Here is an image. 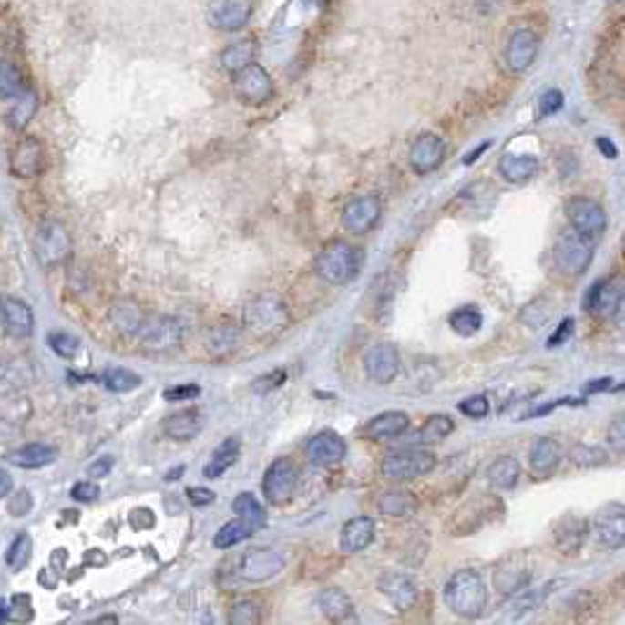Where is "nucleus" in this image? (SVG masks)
<instances>
[{"instance_id": "obj_1", "label": "nucleus", "mask_w": 625, "mask_h": 625, "mask_svg": "<svg viewBox=\"0 0 625 625\" xmlns=\"http://www.w3.org/2000/svg\"><path fill=\"white\" fill-rule=\"evenodd\" d=\"M487 586L482 576L473 569H461L446 580L445 604L456 616L477 619L487 609Z\"/></svg>"}, {"instance_id": "obj_2", "label": "nucleus", "mask_w": 625, "mask_h": 625, "mask_svg": "<svg viewBox=\"0 0 625 625\" xmlns=\"http://www.w3.org/2000/svg\"><path fill=\"white\" fill-rule=\"evenodd\" d=\"M360 271V254L346 241H332L315 257V273L330 285H346Z\"/></svg>"}, {"instance_id": "obj_3", "label": "nucleus", "mask_w": 625, "mask_h": 625, "mask_svg": "<svg viewBox=\"0 0 625 625\" xmlns=\"http://www.w3.org/2000/svg\"><path fill=\"white\" fill-rule=\"evenodd\" d=\"M290 323V311L278 296H259L245 308V327L254 336H273Z\"/></svg>"}, {"instance_id": "obj_4", "label": "nucleus", "mask_w": 625, "mask_h": 625, "mask_svg": "<svg viewBox=\"0 0 625 625\" xmlns=\"http://www.w3.org/2000/svg\"><path fill=\"white\" fill-rule=\"evenodd\" d=\"M435 464L437 458L433 452H425V449H405V452L391 454L388 458H384L381 475L388 477V480L409 482L428 475L430 470L435 468Z\"/></svg>"}, {"instance_id": "obj_5", "label": "nucleus", "mask_w": 625, "mask_h": 625, "mask_svg": "<svg viewBox=\"0 0 625 625\" xmlns=\"http://www.w3.org/2000/svg\"><path fill=\"white\" fill-rule=\"evenodd\" d=\"M137 339L149 351H172L184 339V324L169 315H151V318L141 320Z\"/></svg>"}, {"instance_id": "obj_6", "label": "nucleus", "mask_w": 625, "mask_h": 625, "mask_svg": "<svg viewBox=\"0 0 625 625\" xmlns=\"http://www.w3.org/2000/svg\"><path fill=\"white\" fill-rule=\"evenodd\" d=\"M592 261L590 238L580 235L579 231H564L555 245V263L562 273L583 275Z\"/></svg>"}, {"instance_id": "obj_7", "label": "nucleus", "mask_w": 625, "mask_h": 625, "mask_svg": "<svg viewBox=\"0 0 625 625\" xmlns=\"http://www.w3.org/2000/svg\"><path fill=\"white\" fill-rule=\"evenodd\" d=\"M285 555L273 548H251L238 559V579L245 583H263L271 580L285 569Z\"/></svg>"}, {"instance_id": "obj_8", "label": "nucleus", "mask_w": 625, "mask_h": 625, "mask_svg": "<svg viewBox=\"0 0 625 625\" xmlns=\"http://www.w3.org/2000/svg\"><path fill=\"white\" fill-rule=\"evenodd\" d=\"M34 250L36 259L43 266H56V263L67 261L71 254V235H68L67 226L59 221H45L36 231Z\"/></svg>"}, {"instance_id": "obj_9", "label": "nucleus", "mask_w": 625, "mask_h": 625, "mask_svg": "<svg viewBox=\"0 0 625 625\" xmlns=\"http://www.w3.org/2000/svg\"><path fill=\"white\" fill-rule=\"evenodd\" d=\"M251 0H210L207 5V22L223 34H235L250 24Z\"/></svg>"}, {"instance_id": "obj_10", "label": "nucleus", "mask_w": 625, "mask_h": 625, "mask_svg": "<svg viewBox=\"0 0 625 625\" xmlns=\"http://www.w3.org/2000/svg\"><path fill=\"white\" fill-rule=\"evenodd\" d=\"M299 482V470L290 458H275L263 475V497L273 506H282L292 498Z\"/></svg>"}, {"instance_id": "obj_11", "label": "nucleus", "mask_w": 625, "mask_h": 625, "mask_svg": "<svg viewBox=\"0 0 625 625\" xmlns=\"http://www.w3.org/2000/svg\"><path fill=\"white\" fill-rule=\"evenodd\" d=\"M235 89H238L242 101H247L251 107H259L273 97V80L261 64L251 62L235 73Z\"/></svg>"}, {"instance_id": "obj_12", "label": "nucleus", "mask_w": 625, "mask_h": 625, "mask_svg": "<svg viewBox=\"0 0 625 625\" xmlns=\"http://www.w3.org/2000/svg\"><path fill=\"white\" fill-rule=\"evenodd\" d=\"M567 219H569L571 229L586 238H598L607 229V212L599 202L590 200V198H574L567 202Z\"/></svg>"}, {"instance_id": "obj_13", "label": "nucleus", "mask_w": 625, "mask_h": 625, "mask_svg": "<svg viewBox=\"0 0 625 625\" xmlns=\"http://www.w3.org/2000/svg\"><path fill=\"white\" fill-rule=\"evenodd\" d=\"M381 217V198L369 193V196H357L343 207L341 223L343 229L353 235H364L374 229Z\"/></svg>"}, {"instance_id": "obj_14", "label": "nucleus", "mask_w": 625, "mask_h": 625, "mask_svg": "<svg viewBox=\"0 0 625 625\" xmlns=\"http://www.w3.org/2000/svg\"><path fill=\"white\" fill-rule=\"evenodd\" d=\"M364 372L374 384H391L400 374V353L393 343H376L364 353Z\"/></svg>"}, {"instance_id": "obj_15", "label": "nucleus", "mask_w": 625, "mask_h": 625, "mask_svg": "<svg viewBox=\"0 0 625 625\" xmlns=\"http://www.w3.org/2000/svg\"><path fill=\"white\" fill-rule=\"evenodd\" d=\"M595 538L609 550H620L625 543V508L620 503H609L595 517Z\"/></svg>"}, {"instance_id": "obj_16", "label": "nucleus", "mask_w": 625, "mask_h": 625, "mask_svg": "<svg viewBox=\"0 0 625 625\" xmlns=\"http://www.w3.org/2000/svg\"><path fill=\"white\" fill-rule=\"evenodd\" d=\"M445 151L446 146L442 137L433 132H424L414 139L412 149H409V165L416 174L435 172L442 165V160H445Z\"/></svg>"}, {"instance_id": "obj_17", "label": "nucleus", "mask_w": 625, "mask_h": 625, "mask_svg": "<svg viewBox=\"0 0 625 625\" xmlns=\"http://www.w3.org/2000/svg\"><path fill=\"white\" fill-rule=\"evenodd\" d=\"M0 324L12 339H26L34 332V311L17 296H0Z\"/></svg>"}, {"instance_id": "obj_18", "label": "nucleus", "mask_w": 625, "mask_h": 625, "mask_svg": "<svg viewBox=\"0 0 625 625\" xmlns=\"http://www.w3.org/2000/svg\"><path fill=\"white\" fill-rule=\"evenodd\" d=\"M529 580L531 567L525 555H508V558L498 562L497 571H494V586L503 595H515V592L529 586Z\"/></svg>"}, {"instance_id": "obj_19", "label": "nucleus", "mask_w": 625, "mask_h": 625, "mask_svg": "<svg viewBox=\"0 0 625 625\" xmlns=\"http://www.w3.org/2000/svg\"><path fill=\"white\" fill-rule=\"evenodd\" d=\"M45 151L36 137H26L19 141L10 153V169L19 179H34L43 172Z\"/></svg>"}, {"instance_id": "obj_20", "label": "nucleus", "mask_w": 625, "mask_h": 625, "mask_svg": "<svg viewBox=\"0 0 625 625\" xmlns=\"http://www.w3.org/2000/svg\"><path fill=\"white\" fill-rule=\"evenodd\" d=\"M538 55V38L529 28H517L506 43V64L513 73H525Z\"/></svg>"}, {"instance_id": "obj_21", "label": "nucleus", "mask_w": 625, "mask_h": 625, "mask_svg": "<svg viewBox=\"0 0 625 625\" xmlns=\"http://www.w3.org/2000/svg\"><path fill=\"white\" fill-rule=\"evenodd\" d=\"M36 381V372L31 360L24 355H12L0 360V393L10 395L19 393Z\"/></svg>"}, {"instance_id": "obj_22", "label": "nucleus", "mask_w": 625, "mask_h": 625, "mask_svg": "<svg viewBox=\"0 0 625 625\" xmlns=\"http://www.w3.org/2000/svg\"><path fill=\"white\" fill-rule=\"evenodd\" d=\"M374 536H376V525H374V519L372 517H364V515H360V517L348 519L346 525H343V529H341V536H339L341 553H346V555L363 553L364 548L372 546Z\"/></svg>"}, {"instance_id": "obj_23", "label": "nucleus", "mask_w": 625, "mask_h": 625, "mask_svg": "<svg viewBox=\"0 0 625 625\" xmlns=\"http://www.w3.org/2000/svg\"><path fill=\"white\" fill-rule=\"evenodd\" d=\"M306 456L315 466H334L346 458V442L332 430H324L308 442Z\"/></svg>"}, {"instance_id": "obj_24", "label": "nucleus", "mask_w": 625, "mask_h": 625, "mask_svg": "<svg viewBox=\"0 0 625 625\" xmlns=\"http://www.w3.org/2000/svg\"><path fill=\"white\" fill-rule=\"evenodd\" d=\"M379 588H381V592H384L385 598L391 599L393 607L400 609V611L414 607V604H416V599H419V588H416V583H414V580L409 579L407 574L388 571V574L381 576Z\"/></svg>"}, {"instance_id": "obj_25", "label": "nucleus", "mask_w": 625, "mask_h": 625, "mask_svg": "<svg viewBox=\"0 0 625 625\" xmlns=\"http://www.w3.org/2000/svg\"><path fill=\"white\" fill-rule=\"evenodd\" d=\"M620 306H623V287L619 280H602L592 287L586 299L588 311L598 312L602 318H611L620 311Z\"/></svg>"}, {"instance_id": "obj_26", "label": "nucleus", "mask_w": 625, "mask_h": 625, "mask_svg": "<svg viewBox=\"0 0 625 625\" xmlns=\"http://www.w3.org/2000/svg\"><path fill=\"white\" fill-rule=\"evenodd\" d=\"M555 546L562 550L564 555H576L586 541L588 534V522L579 515H564L555 525Z\"/></svg>"}, {"instance_id": "obj_27", "label": "nucleus", "mask_w": 625, "mask_h": 625, "mask_svg": "<svg viewBox=\"0 0 625 625\" xmlns=\"http://www.w3.org/2000/svg\"><path fill=\"white\" fill-rule=\"evenodd\" d=\"M538 168H541L538 158L529 153H506L498 160V172L510 184H527L538 174Z\"/></svg>"}, {"instance_id": "obj_28", "label": "nucleus", "mask_w": 625, "mask_h": 625, "mask_svg": "<svg viewBox=\"0 0 625 625\" xmlns=\"http://www.w3.org/2000/svg\"><path fill=\"white\" fill-rule=\"evenodd\" d=\"M202 430V416L198 409H184V412H177L172 416L165 419L162 424V433L169 437V440L177 442H189L196 435H200Z\"/></svg>"}, {"instance_id": "obj_29", "label": "nucleus", "mask_w": 625, "mask_h": 625, "mask_svg": "<svg viewBox=\"0 0 625 625\" xmlns=\"http://www.w3.org/2000/svg\"><path fill=\"white\" fill-rule=\"evenodd\" d=\"M5 458L19 468H45V466L55 464L56 449L52 445H45V442H31V445L7 452Z\"/></svg>"}, {"instance_id": "obj_30", "label": "nucleus", "mask_w": 625, "mask_h": 625, "mask_svg": "<svg viewBox=\"0 0 625 625\" xmlns=\"http://www.w3.org/2000/svg\"><path fill=\"white\" fill-rule=\"evenodd\" d=\"M559 461H562V449H559V445L553 437H538L534 442L529 452V466L536 475L546 477V475H550L558 468Z\"/></svg>"}, {"instance_id": "obj_31", "label": "nucleus", "mask_w": 625, "mask_h": 625, "mask_svg": "<svg viewBox=\"0 0 625 625\" xmlns=\"http://www.w3.org/2000/svg\"><path fill=\"white\" fill-rule=\"evenodd\" d=\"M409 428V416L405 412H384L367 424V433L372 440H393L400 437Z\"/></svg>"}, {"instance_id": "obj_32", "label": "nucleus", "mask_w": 625, "mask_h": 625, "mask_svg": "<svg viewBox=\"0 0 625 625\" xmlns=\"http://www.w3.org/2000/svg\"><path fill=\"white\" fill-rule=\"evenodd\" d=\"M238 456H241V440H238V437H226V440L214 449L210 464L202 468V475H205L207 480H219V477L238 461Z\"/></svg>"}, {"instance_id": "obj_33", "label": "nucleus", "mask_w": 625, "mask_h": 625, "mask_svg": "<svg viewBox=\"0 0 625 625\" xmlns=\"http://www.w3.org/2000/svg\"><path fill=\"white\" fill-rule=\"evenodd\" d=\"M318 609L330 620H348L353 619V611H355L353 599L348 598L346 592L339 590V588H324V590H320Z\"/></svg>"}, {"instance_id": "obj_34", "label": "nucleus", "mask_w": 625, "mask_h": 625, "mask_svg": "<svg viewBox=\"0 0 625 625\" xmlns=\"http://www.w3.org/2000/svg\"><path fill=\"white\" fill-rule=\"evenodd\" d=\"M376 508H379L384 515H388V517L400 519V517H409V515L416 513L419 503H416L414 494H409V491L388 489L379 497V501H376Z\"/></svg>"}, {"instance_id": "obj_35", "label": "nucleus", "mask_w": 625, "mask_h": 625, "mask_svg": "<svg viewBox=\"0 0 625 625\" xmlns=\"http://www.w3.org/2000/svg\"><path fill=\"white\" fill-rule=\"evenodd\" d=\"M257 40L251 38H245V40H238V43L229 45L226 50L221 52V67L226 68L229 73H238L241 68H245L247 64L254 62V56H257Z\"/></svg>"}, {"instance_id": "obj_36", "label": "nucleus", "mask_w": 625, "mask_h": 625, "mask_svg": "<svg viewBox=\"0 0 625 625\" xmlns=\"http://www.w3.org/2000/svg\"><path fill=\"white\" fill-rule=\"evenodd\" d=\"M487 480L494 489H513L519 482V461L515 456H501L487 470Z\"/></svg>"}, {"instance_id": "obj_37", "label": "nucleus", "mask_w": 625, "mask_h": 625, "mask_svg": "<svg viewBox=\"0 0 625 625\" xmlns=\"http://www.w3.org/2000/svg\"><path fill=\"white\" fill-rule=\"evenodd\" d=\"M254 534H257V529H254L247 519L235 517L231 519V522H226V525L214 534V548H219V550H229V548L247 541V538Z\"/></svg>"}, {"instance_id": "obj_38", "label": "nucleus", "mask_w": 625, "mask_h": 625, "mask_svg": "<svg viewBox=\"0 0 625 625\" xmlns=\"http://www.w3.org/2000/svg\"><path fill=\"white\" fill-rule=\"evenodd\" d=\"M36 111H38V92L26 87L22 95L17 97L15 107L7 111V125H10L12 129H24L31 123V118L36 116Z\"/></svg>"}, {"instance_id": "obj_39", "label": "nucleus", "mask_w": 625, "mask_h": 625, "mask_svg": "<svg viewBox=\"0 0 625 625\" xmlns=\"http://www.w3.org/2000/svg\"><path fill=\"white\" fill-rule=\"evenodd\" d=\"M233 513L238 515V517L247 519V522H250V525L257 531L263 529L268 522L266 510H263V506L257 501V497H254L251 491H241V494L235 497Z\"/></svg>"}, {"instance_id": "obj_40", "label": "nucleus", "mask_w": 625, "mask_h": 625, "mask_svg": "<svg viewBox=\"0 0 625 625\" xmlns=\"http://www.w3.org/2000/svg\"><path fill=\"white\" fill-rule=\"evenodd\" d=\"M26 89L19 67L5 56H0V99H17Z\"/></svg>"}, {"instance_id": "obj_41", "label": "nucleus", "mask_w": 625, "mask_h": 625, "mask_svg": "<svg viewBox=\"0 0 625 625\" xmlns=\"http://www.w3.org/2000/svg\"><path fill=\"white\" fill-rule=\"evenodd\" d=\"M101 384L107 385L111 393H129L139 388L141 376L134 374L132 369L108 367L104 369V374H101Z\"/></svg>"}, {"instance_id": "obj_42", "label": "nucleus", "mask_w": 625, "mask_h": 625, "mask_svg": "<svg viewBox=\"0 0 625 625\" xmlns=\"http://www.w3.org/2000/svg\"><path fill=\"white\" fill-rule=\"evenodd\" d=\"M454 430V421L446 414H433L428 421L416 433V442L419 445H433V442H442Z\"/></svg>"}, {"instance_id": "obj_43", "label": "nucleus", "mask_w": 625, "mask_h": 625, "mask_svg": "<svg viewBox=\"0 0 625 625\" xmlns=\"http://www.w3.org/2000/svg\"><path fill=\"white\" fill-rule=\"evenodd\" d=\"M548 592H550V583L543 588H534V590H525V588H522L519 592H515L517 598L510 604V619H519V616L534 611L536 607H541L543 599L548 598Z\"/></svg>"}, {"instance_id": "obj_44", "label": "nucleus", "mask_w": 625, "mask_h": 625, "mask_svg": "<svg viewBox=\"0 0 625 625\" xmlns=\"http://www.w3.org/2000/svg\"><path fill=\"white\" fill-rule=\"evenodd\" d=\"M449 327L461 336H473L482 330V312L473 306L458 308L449 315Z\"/></svg>"}, {"instance_id": "obj_45", "label": "nucleus", "mask_w": 625, "mask_h": 625, "mask_svg": "<svg viewBox=\"0 0 625 625\" xmlns=\"http://www.w3.org/2000/svg\"><path fill=\"white\" fill-rule=\"evenodd\" d=\"M241 343V332L233 330V327H221V330H214L207 334V351L212 353L214 357H223L233 353Z\"/></svg>"}, {"instance_id": "obj_46", "label": "nucleus", "mask_w": 625, "mask_h": 625, "mask_svg": "<svg viewBox=\"0 0 625 625\" xmlns=\"http://www.w3.org/2000/svg\"><path fill=\"white\" fill-rule=\"evenodd\" d=\"M31 553H34V541H31V536H28L26 531H22V534L12 541V546L7 548V567L15 571L24 569V567L31 562Z\"/></svg>"}, {"instance_id": "obj_47", "label": "nucleus", "mask_w": 625, "mask_h": 625, "mask_svg": "<svg viewBox=\"0 0 625 625\" xmlns=\"http://www.w3.org/2000/svg\"><path fill=\"white\" fill-rule=\"evenodd\" d=\"M111 318H113V323L118 324V330L132 332V334H137L141 320H144L141 318L139 308H137V303H132V302L116 303V308H113V312H111Z\"/></svg>"}, {"instance_id": "obj_48", "label": "nucleus", "mask_w": 625, "mask_h": 625, "mask_svg": "<svg viewBox=\"0 0 625 625\" xmlns=\"http://www.w3.org/2000/svg\"><path fill=\"white\" fill-rule=\"evenodd\" d=\"M607 461V452L599 449V446L579 445L574 446V452H571V464H576L579 468H598V466H604Z\"/></svg>"}, {"instance_id": "obj_49", "label": "nucleus", "mask_w": 625, "mask_h": 625, "mask_svg": "<svg viewBox=\"0 0 625 625\" xmlns=\"http://www.w3.org/2000/svg\"><path fill=\"white\" fill-rule=\"evenodd\" d=\"M261 620V609H259L257 602L251 599H241L231 607L229 614V623L233 625H254Z\"/></svg>"}, {"instance_id": "obj_50", "label": "nucleus", "mask_w": 625, "mask_h": 625, "mask_svg": "<svg viewBox=\"0 0 625 625\" xmlns=\"http://www.w3.org/2000/svg\"><path fill=\"white\" fill-rule=\"evenodd\" d=\"M47 343H50L52 353H56L59 357H67V360L76 357L80 351V341L73 334H68V332H50Z\"/></svg>"}, {"instance_id": "obj_51", "label": "nucleus", "mask_w": 625, "mask_h": 625, "mask_svg": "<svg viewBox=\"0 0 625 625\" xmlns=\"http://www.w3.org/2000/svg\"><path fill=\"white\" fill-rule=\"evenodd\" d=\"M562 107H564V95L558 87H550V89H546V92L541 95V99H538V116L541 118L555 116L558 111H562Z\"/></svg>"}, {"instance_id": "obj_52", "label": "nucleus", "mask_w": 625, "mask_h": 625, "mask_svg": "<svg viewBox=\"0 0 625 625\" xmlns=\"http://www.w3.org/2000/svg\"><path fill=\"white\" fill-rule=\"evenodd\" d=\"M458 412L466 414L468 419H485L489 414V400L485 395L466 397L464 402H458Z\"/></svg>"}, {"instance_id": "obj_53", "label": "nucleus", "mask_w": 625, "mask_h": 625, "mask_svg": "<svg viewBox=\"0 0 625 625\" xmlns=\"http://www.w3.org/2000/svg\"><path fill=\"white\" fill-rule=\"evenodd\" d=\"M200 395V385L196 384H184V385H174V388H168L162 393V397L168 402H186L193 400V397Z\"/></svg>"}, {"instance_id": "obj_54", "label": "nucleus", "mask_w": 625, "mask_h": 625, "mask_svg": "<svg viewBox=\"0 0 625 625\" xmlns=\"http://www.w3.org/2000/svg\"><path fill=\"white\" fill-rule=\"evenodd\" d=\"M609 445L614 446L616 452L623 454L625 449V421L623 414H616V419L609 424Z\"/></svg>"}, {"instance_id": "obj_55", "label": "nucleus", "mask_w": 625, "mask_h": 625, "mask_svg": "<svg viewBox=\"0 0 625 625\" xmlns=\"http://www.w3.org/2000/svg\"><path fill=\"white\" fill-rule=\"evenodd\" d=\"M71 497L80 503L95 501V498L99 497V487L95 485V480L76 482V485H73V489H71Z\"/></svg>"}, {"instance_id": "obj_56", "label": "nucleus", "mask_w": 625, "mask_h": 625, "mask_svg": "<svg viewBox=\"0 0 625 625\" xmlns=\"http://www.w3.org/2000/svg\"><path fill=\"white\" fill-rule=\"evenodd\" d=\"M31 506H34V501H31V494H28L26 489H22L19 494H15V497L10 498V506H7V510H10L15 517H24V515L31 510Z\"/></svg>"}, {"instance_id": "obj_57", "label": "nucleus", "mask_w": 625, "mask_h": 625, "mask_svg": "<svg viewBox=\"0 0 625 625\" xmlns=\"http://www.w3.org/2000/svg\"><path fill=\"white\" fill-rule=\"evenodd\" d=\"M186 497H189V501L193 503L196 508H205V506L214 503L217 494H214L212 489H207V487H190V489L186 491Z\"/></svg>"}, {"instance_id": "obj_58", "label": "nucleus", "mask_w": 625, "mask_h": 625, "mask_svg": "<svg viewBox=\"0 0 625 625\" xmlns=\"http://www.w3.org/2000/svg\"><path fill=\"white\" fill-rule=\"evenodd\" d=\"M113 464H116V458L113 456L97 458L95 464L87 468V477H92V480H101V477H107V475L113 470Z\"/></svg>"}, {"instance_id": "obj_59", "label": "nucleus", "mask_w": 625, "mask_h": 625, "mask_svg": "<svg viewBox=\"0 0 625 625\" xmlns=\"http://www.w3.org/2000/svg\"><path fill=\"white\" fill-rule=\"evenodd\" d=\"M571 332H574V320L571 318H564L562 323H559V327H558V332H555L550 339H548V348H558V346H562L564 341L569 339L571 336Z\"/></svg>"}, {"instance_id": "obj_60", "label": "nucleus", "mask_w": 625, "mask_h": 625, "mask_svg": "<svg viewBox=\"0 0 625 625\" xmlns=\"http://www.w3.org/2000/svg\"><path fill=\"white\" fill-rule=\"evenodd\" d=\"M614 384H616L614 379H595V381H588L583 391L590 393V395H595V393H607L614 388Z\"/></svg>"}, {"instance_id": "obj_61", "label": "nucleus", "mask_w": 625, "mask_h": 625, "mask_svg": "<svg viewBox=\"0 0 625 625\" xmlns=\"http://www.w3.org/2000/svg\"><path fill=\"white\" fill-rule=\"evenodd\" d=\"M598 149L602 151L604 158H609V160H614V158L619 156V149H616V144L611 139H607V137H598Z\"/></svg>"}, {"instance_id": "obj_62", "label": "nucleus", "mask_w": 625, "mask_h": 625, "mask_svg": "<svg viewBox=\"0 0 625 625\" xmlns=\"http://www.w3.org/2000/svg\"><path fill=\"white\" fill-rule=\"evenodd\" d=\"M12 487H15V482H12V475L7 473L5 468H0V498L10 497Z\"/></svg>"}, {"instance_id": "obj_63", "label": "nucleus", "mask_w": 625, "mask_h": 625, "mask_svg": "<svg viewBox=\"0 0 625 625\" xmlns=\"http://www.w3.org/2000/svg\"><path fill=\"white\" fill-rule=\"evenodd\" d=\"M487 149H489V141H485V144H482V146H477V149H473V151H470L468 156L464 158V162H466V165H473V162L477 160V158H480L482 153L487 151Z\"/></svg>"}]
</instances>
